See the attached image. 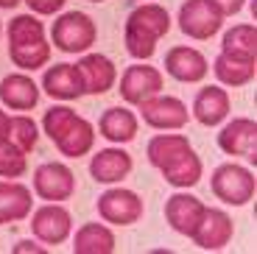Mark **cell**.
I'll use <instances>...</instances> for the list:
<instances>
[{
  "label": "cell",
  "mask_w": 257,
  "mask_h": 254,
  "mask_svg": "<svg viewBox=\"0 0 257 254\" xmlns=\"http://www.w3.org/2000/svg\"><path fill=\"white\" fill-rule=\"evenodd\" d=\"M135 162L132 154L123 148H101L95 157L90 159V173L98 184H117L132 173Z\"/></svg>",
  "instance_id": "obj_16"
},
{
  "label": "cell",
  "mask_w": 257,
  "mask_h": 254,
  "mask_svg": "<svg viewBox=\"0 0 257 254\" xmlns=\"http://www.w3.org/2000/svg\"><path fill=\"white\" fill-rule=\"evenodd\" d=\"M42 92H48L56 101H76L84 95V84H81V73L76 64H53L48 67L42 76Z\"/></svg>",
  "instance_id": "obj_17"
},
{
  "label": "cell",
  "mask_w": 257,
  "mask_h": 254,
  "mask_svg": "<svg viewBox=\"0 0 257 254\" xmlns=\"http://www.w3.org/2000/svg\"><path fill=\"white\" fill-rule=\"evenodd\" d=\"M28 171V159L12 143H0V179H20Z\"/></svg>",
  "instance_id": "obj_30"
},
{
  "label": "cell",
  "mask_w": 257,
  "mask_h": 254,
  "mask_svg": "<svg viewBox=\"0 0 257 254\" xmlns=\"http://www.w3.org/2000/svg\"><path fill=\"white\" fill-rule=\"evenodd\" d=\"M204 210H207V204L201 201V198L190 196V193H174V196L165 201V221L176 235L193 237V232L199 226Z\"/></svg>",
  "instance_id": "obj_13"
},
{
  "label": "cell",
  "mask_w": 257,
  "mask_h": 254,
  "mask_svg": "<svg viewBox=\"0 0 257 254\" xmlns=\"http://www.w3.org/2000/svg\"><path fill=\"white\" fill-rule=\"evenodd\" d=\"M187 148H193V146H190V140H187L185 134H157V137L148 140L146 157L157 171H162L168 162H174V159L179 157V154H185Z\"/></svg>",
  "instance_id": "obj_25"
},
{
  "label": "cell",
  "mask_w": 257,
  "mask_h": 254,
  "mask_svg": "<svg viewBox=\"0 0 257 254\" xmlns=\"http://www.w3.org/2000/svg\"><path fill=\"white\" fill-rule=\"evenodd\" d=\"M165 73L182 84H199L207 78L210 64H207L204 53L187 45H176L165 53Z\"/></svg>",
  "instance_id": "obj_11"
},
{
  "label": "cell",
  "mask_w": 257,
  "mask_h": 254,
  "mask_svg": "<svg viewBox=\"0 0 257 254\" xmlns=\"http://www.w3.org/2000/svg\"><path fill=\"white\" fill-rule=\"evenodd\" d=\"M201 173H204V165H201L199 154L193 151V148H187L185 154H179L174 162H168V165L162 168V179H165L171 187H176V190L196 187V184L201 182Z\"/></svg>",
  "instance_id": "obj_21"
},
{
  "label": "cell",
  "mask_w": 257,
  "mask_h": 254,
  "mask_svg": "<svg viewBox=\"0 0 257 254\" xmlns=\"http://www.w3.org/2000/svg\"><path fill=\"white\" fill-rule=\"evenodd\" d=\"M9 56H12L14 67L34 73L51 62V45H48V39L31 42V45H14V48H9Z\"/></svg>",
  "instance_id": "obj_27"
},
{
  "label": "cell",
  "mask_w": 257,
  "mask_h": 254,
  "mask_svg": "<svg viewBox=\"0 0 257 254\" xmlns=\"http://www.w3.org/2000/svg\"><path fill=\"white\" fill-rule=\"evenodd\" d=\"M98 39V28L90 14L84 12H67L53 23L51 42L62 53H87Z\"/></svg>",
  "instance_id": "obj_3"
},
{
  "label": "cell",
  "mask_w": 257,
  "mask_h": 254,
  "mask_svg": "<svg viewBox=\"0 0 257 254\" xmlns=\"http://www.w3.org/2000/svg\"><path fill=\"white\" fill-rule=\"evenodd\" d=\"M53 146H56L64 157H70V159L84 157V154H90L92 146H95V126H92L87 117L78 114L76 120H73V126L67 129V132H64Z\"/></svg>",
  "instance_id": "obj_23"
},
{
  "label": "cell",
  "mask_w": 257,
  "mask_h": 254,
  "mask_svg": "<svg viewBox=\"0 0 257 254\" xmlns=\"http://www.w3.org/2000/svg\"><path fill=\"white\" fill-rule=\"evenodd\" d=\"M26 251H39V254H42L45 248H42V246H37L34 240H20L17 246H14V254H26Z\"/></svg>",
  "instance_id": "obj_34"
},
{
  "label": "cell",
  "mask_w": 257,
  "mask_h": 254,
  "mask_svg": "<svg viewBox=\"0 0 257 254\" xmlns=\"http://www.w3.org/2000/svg\"><path fill=\"white\" fill-rule=\"evenodd\" d=\"M98 132L109 143H132L137 137V114L126 106H109L98 120Z\"/></svg>",
  "instance_id": "obj_20"
},
{
  "label": "cell",
  "mask_w": 257,
  "mask_h": 254,
  "mask_svg": "<svg viewBox=\"0 0 257 254\" xmlns=\"http://www.w3.org/2000/svg\"><path fill=\"white\" fill-rule=\"evenodd\" d=\"M76 117H78V114L73 112L70 106H51V109H48L45 117H42V129H45V134L51 137V143H56L59 137L73 126Z\"/></svg>",
  "instance_id": "obj_31"
},
{
  "label": "cell",
  "mask_w": 257,
  "mask_h": 254,
  "mask_svg": "<svg viewBox=\"0 0 257 254\" xmlns=\"http://www.w3.org/2000/svg\"><path fill=\"white\" fill-rule=\"evenodd\" d=\"M140 114H143V123H148L151 129H160V132H176L190 120L185 101H179L174 95H162V92L143 101Z\"/></svg>",
  "instance_id": "obj_9"
},
{
  "label": "cell",
  "mask_w": 257,
  "mask_h": 254,
  "mask_svg": "<svg viewBox=\"0 0 257 254\" xmlns=\"http://www.w3.org/2000/svg\"><path fill=\"white\" fill-rule=\"evenodd\" d=\"M9 126H12V117H9L3 109H0V143L9 140Z\"/></svg>",
  "instance_id": "obj_35"
},
{
  "label": "cell",
  "mask_w": 257,
  "mask_h": 254,
  "mask_svg": "<svg viewBox=\"0 0 257 254\" xmlns=\"http://www.w3.org/2000/svg\"><path fill=\"white\" fill-rule=\"evenodd\" d=\"M210 187L218 201L229 204V207H243V204H249L254 198L257 179L249 168L235 165V162H224V165H218L212 171Z\"/></svg>",
  "instance_id": "obj_2"
},
{
  "label": "cell",
  "mask_w": 257,
  "mask_h": 254,
  "mask_svg": "<svg viewBox=\"0 0 257 254\" xmlns=\"http://www.w3.org/2000/svg\"><path fill=\"white\" fill-rule=\"evenodd\" d=\"M221 53H229V56H238V59H257V28L251 23L232 26L224 34Z\"/></svg>",
  "instance_id": "obj_26"
},
{
  "label": "cell",
  "mask_w": 257,
  "mask_h": 254,
  "mask_svg": "<svg viewBox=\"0 0 257 254\" xmlns=\"http://www.w3.org/2000/svg\"><path fill=\"white\" fill-rule=\"evenodd\" d=\"M45 39V26L39 23L34 14H17L9 23V48L14 45H31Z\"/></svg>",
  "instance_id": "obj_28"
},
{
  "label": "cell",
  "mask_w": 257,
  "mask_h": 254,
  "mask_svg": "<svg viewBox=\"0 0 257 254\" xmlns=\"http://www.w3.org/2000/svg\"><path fill=\"white\" fill-rule=\"evenodd\" d=\"M31 190L20 182H0V223H20L31 215Z\"/></svg>",
  "instance_id": "obj_19"
},
{
  "label": "cell",
  "mask_w": 257,
  "mask_h": 254,
  "mask_svg": "<svg viewBox=\"0 0 257 254\" xmlns=\"http://www.w3.org/2000/svg\"><path fill=\"white\" fill-rule=\"evenodd\" d=\"M0 34H3V23H0Z\"/></svg>",
  "instance_id": "obj_38"
},
{
  "label": "cell",
  "mask_w": 257,
  "mask_h": 254,
  "mask_svg": "<svg viewBox=\"0 0 257 254\" xmlns=\"http://www.w3.org/2000/svg\"><path fill=\"white\" fill-rule=\"evenodd\" d=\"M87 3H103V0H87Z\"/></svg>",
  "instance_id": "obj_37"
},
{
  "label": "cell",
  "mask_w": 257,
  "mask_h": 254,
  "mask_svg": "<svg viewBox=\"0 0 257 254\" xmlns=\"http://www.w3.org/2000/svg\"><path fill=\"white\" fill-rule=\"evenodd\" d=\"M171 31V14L160 3H143L126 20V51L137 62H148L165 34Z\"/></svg>",
  "instance_id": "obj_1"
},
{
  "label": "cell",
  "mask_w": 257,
  "mask_h": 254,
  "mask_svg": "<svg viewBox=\"0 0 257 254\" xmlns=\"http://www.w3.org/2000/svg\"><path fill=\"white\" fill-rule=\"evenodd\" d=\"M23 0H0V9H17Z\"/></svg>",
  "instance_id": "obj_36"
},
{
  "label": "cell",
  "mask_w": 257,
  "mask_h": 254,
  "mask_svg": "<svg viewBox=\"0 0 257 254\" xmlns=\"http://www.w3.org/2000/svg\"><path fill=\"white\" fill-rule=\"evenodd\" d=\"M76 254H112L115 251V232L106 223H84L73 240Z\"/></svg>",
  "instance_id": "obj_24"
},
{
  "label": "cell",
  "mask_w": 257,
  "mask_h": 254,
  "mask_svg": "<svg viewBox=\"0 0 257 254\" xmlns=\"http://www.w3.org/2000/svg\"><path fill=\"white\" fill-rule=\"evenodd\" d=\"M162 84H165V78H162V73L157 70V67L137 62V64H132V67L123 70V76H120V98L126 103H132V106H140L143 101L160 95Z\"/></svg>",
  "instance_id": "obj_6"
},
{
  "label": "cell",
  "mask_w": 257,
  "mask_h": 254,
  "mask_svg": "<svg viewBox=\"0 0 257 254\" xmlns=\"http://www.w3.org/2000/svg\"><path fill=\"white\" fill-rule=\"evenodd\" d=\"M232 109L229 101V92L218 84H210V87L199 89V95L193 101V117L201 123V126L212 129V126H221L226 120V114Z\"/></svg>",
  "instance_id": "obj_15"
},
{
  "label": "cell",
  "mask_w": 257,
  "mask_h": 254,
  "mask_svg": "<svg viewBox=\"0 0 257 254\" xmlns=\"http://www.w3.org/2000/svg\"><path fill=\"white\" fill-rule=\"evenodd\" d=\"M210 3L215 6V12H218L221 17H235V14H240L246 0H210Z\"/></svg>",
  "instance_id": "obj_33"
},
{
  "label": "cell",
  "mask_w": 257,
  "mask_h": 254,
  "mask_svg": "<svg viewBox=\"0 0 257 254\" xmlns=\"http://www.w3.org/2000/svg\"><path fill=\"white\" fill-rule=\"evenodd\" d=\"M78 73H81V84H84V95H103L109 92L117 81V67L109 56L103 53H84L78 59Z\"/></svg>",
  "instance_id": "obj_14"
},
{
  "label": "cell",
  "mask_w": 257,
  "mask_h": 254,
  "mask_svg": "<svg viewBox=\"0 0 257 254\" xmlns=\"http://www.w3.org/2000/svg\"><path fill=\"white\" fill-rule=\"evenodd\" d=\"M146 212V204L137 196L135 190H126V187H112V190L101 193L98 196V215L106 223H115V226H132L137 223Z\"/></svg>",
  "instance_id": "obj_4"
},
{
  "label": "cell",
  "mask_w": 257,
  "mask_h": 254,
  "mask_svg": "<svg viewBox=\"0 0 257 254\" xmlns=\"http://www.w3.org/2000/svg\"><path fill=\"white\" fill-rule=\"evenodd\" d=\"M218 148L229 157L257 162V123L251 117H232L218 134Z\"/></svg>",
  "instance_id": "obj_10"
},
{
  "label": "cell",
  "mask_w": 257,
  "mask_h": 254,
  "mask_svg": "<svg viewBox=\"0 0 257 254\" xmlns=\"http://www.w3.org/2000/svg\"><path fill=\"white\" fill-rule=\"evenodd\" d=\"M23 3H28V9L34 14H56L64 9L67 0H23Z\"/></svg>",
  "instance_id": "obj_32"
},
{
  "label": "cell",
  "mask_w": 257,
  "mask_h": 254,
  "mask_svg": "<svg viewBox=\"0 0 257 254\" xmlns=\"http://www.w3.org/2000/svg\"><path fill=\"white\" fill-rule=\"evenodd\" d=\"M39 92L42 89L37 87V81L26 73H9L0 81V101L12 112H31L39 103Z\"/></svg>",
  "instance_id": "obj_18"
},
{
  "label": "cell",
  "mask_w": 257,
  "mask_h": 254,
  "mask_svg": "<svg viewBox=\"0 0 257 254\" xmlns=\"http://www.w3.org/2000/svg\"><path fill=\"white\" fill-rule=\"evenodd\" d=\"M37 140H39V129L34 123V117H28V114L12 117V126H9V143L12 146H17L23 154H31L37 148Z\"/></svg>",
  "instance_id": "obj_29"
},
{
  "label": "cell",
  "mask_w": 257,
  "mask_h": 254,
  "mask_svg": "<svg viewBox=\"0 0 257 254\" xmlns=\"http://www.w3.org/2000/svg\"><path fill=\"white\" fill-rule=\"evenodd\" d=\"M31 232H34L37 240L48 243V246H59V243H64L67 237H70V232H73L70 210L62 207V204H56V201H51V204H45V207L34 210Z\"/></svg>",
  "instance_id": "obj_8"
},
{
  "label": "cell",
  "mask_w": 257,
  "mask_h": 254,
  "mask_svg": "<svg viewBox=\"0 0 257 254\" xmlns=\"http://www.w3.org/2000/svg\"><path fill=\"white\" fill-rule=\"evenodd\" d=\"M176 23H179L185 37L204 42V39L215 37L221 31L224 17L215 12V6H212L210 0H185L179 9V20Z\"/></svg>",
  "instance_id": "obj_5"
},
{
  "label": "cell",
  "mask_w": 257,
  "mask_h": 254,
  "mask_svg": "<svg viewBox=\"0 0 257 254\" xmlns=\"http://www.w3.org/2000/svg\"><path fill=\"white\" fill-rule=\"evenodd\" d=\"M212 73L221 81V87H243L257 76V59H238L229 53H218L212 62Z\"/></svg>",
  "instance_id": "obj_22"
},
{
  "label": "cell",
  "mask_w": 257,
  "mask_h": 254,
  "mask_svg": "<svg viewBox=\"0 0 257 254\" xmlns=\"http://www.w3.org/2000/svg\"><path fill=\"white\" fill-rule=\"evenodd\" d=\"M34 193L42 201H67L76 193V173L64 162H42L34 171Z\"/></svg>",
  "instance_id": "obj_7"
},
{
  "label": "cell",
  "mask_w": 257,
  "mask_h": 254,
  "mask_svg": "<svg viewBox=\"0 0 257 254\" xmlns=\"http://www.w3.org/2000/svg\"><path fill=\"white\" fill-rule=\"evenodd\" d=\"M235 235V223L226 215L224 210H215V207H207L204 215H201L199 226L193 232V243L204 251H221L226 243Z\"/></svg>",
  "instance_id": "obj_12"
}]
</instances>
